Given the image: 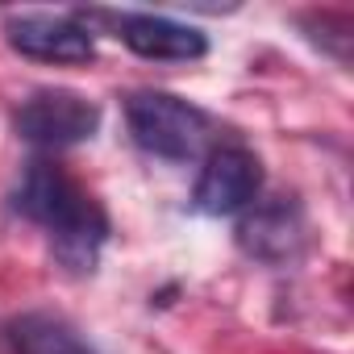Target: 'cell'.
<instances>
[{
  "label": "cell",
  "instance_id": "cell-1",
  "mask_svg": "<svg viewBox=\"0 0 354 354\" xmlns=\"http://www.w3.org/2000/svg\"><path fill=\"white\" fill-rule=\"evenodd\" d=\"M17 209L38 221L50 234L55 259L67 271H92L100 259V246L109 238V217L96 205L92 192H84L71 175L55 162H30L21 192H17Z\"/></svg>",
  "mask_w": 354,
  "mask_h": 354
},
{
  "label": "cell",
  "instance_id": "cell-5",
  "mask_svg": "<svg viewBox=\"0 0 354 354\" xmlns=\"http://www.w3.org/2000/svg\"><path fill=\"white\" fill-rule=\"evenodd\" d=\"M5 34H9V46H13L17 55L38 59V63L75 67V63H92V55H96L92 34H88L80 21H71V17L26 13V17H9Z\"/></svg>",
  "mask_w": 354,
  "mask_h": 354
},
{
  "label": "cell",
  "instance_id": "cell-6",
  "mask_svg": "<svg viewBox=\"0 0 354 354\" xmlns=\"http://www.w3.org/2000/svg\"><path fill=\"white\" fill-rule=\"evenodd\" d=\"M308 242V225L296 201H267L238 225V246L259 263H292Z\"/></svg>",
  "mask_w": 354,
  "mask_h": 354
},
{
  "label": "cell",
  "instance_id": "cell-4",
  "mask_svg": "<svg viewBox=\"0 0 354 354\" xmlns=\"http://www.w3.org/2000/svg\"><path fill=\"white\" fill-rule=\"evenodd\" d=\"M263 192V162L246 146H213L205 154L192 205L205 217H234L250 209Z\"/></svg>",
  "mask_w": 354,
  "mask_h": 354
},
{
  "label": "cell",
  "instance_id": "cell-3",
  "mask_svg": "<svg viewBox=\"0 0 354 354\" xmlns=\"http://www.w3.org/2000/svg\"><path fill=\"white\" fill-rule=\"evenodd\" d=\"M13 129L42 150L80 146L100 129V109L71 88H42L13 113Z\"/></svg>",
  "mask_w": 354,
  "mask_h": 354
},
{
  "label": "cell",
  "instance_id": "cell-2",
  "mask_svg": "<svg viewBox=\"0 0 354 354\" xmlns=\"http://www.w3.org/2000/svg\"><path fill=\"white\" fill-rule=\"evenodd\" d=\"M125 121L133 142L158 158L188 162L213 146V117L171 92H154V88L133 92L125 100Z\"/></svg>",
  "mask_w": 354,
  "mask_h": 354
},
{
  "label": "cell",
  "instance_id": "cell-8",
  "mask_svg": "<svg viewBox=\"0 0 354 354\" xmlns=\"http://www.w3.org/2000/svg\"><path fill=\"white\" fill-rule=\"evenodd\" d=\"M9 342L17 354H96L63 317L50 313H26L9 325Z\"/></svg>",
  "mask_w": 354,
  "mask_h": 354
},
{
  "label": "cell",
  "instance_id": "cell-7",
  "mask_svg": "<svg viewBox=\"0 0 354 354\" xmlns=\"http://www.w3.org/2000/svg\"><path fill=\"white\" fill-rule=\"evenodd\" d=\"M117 38L138 59H154V63H196L209 55V38L196 26L158 13H125L117 21Z\"/></svg>",
  "mask_w": 354,
  "mask_h": 354
}]
</instances>
